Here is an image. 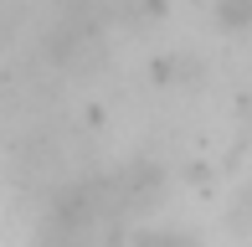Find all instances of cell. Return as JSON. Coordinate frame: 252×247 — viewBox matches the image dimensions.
Here are the masks:
<instances>
[{
    "instance_id": "1",
    "label": "cell",
    "mask_w": 252,
    "mask_h": 247,
    "mask_svg": "<svg viewBox=\"0 0 252 247\" xmlns=\"http://www.w3.org/2000/svg\"><path fill=\"white\" fill-rule=\"evenodd\" d=\"M211 21H216V31H226V36H242V31H252V0H216Z\"/></svg>"
}]
</instances>
